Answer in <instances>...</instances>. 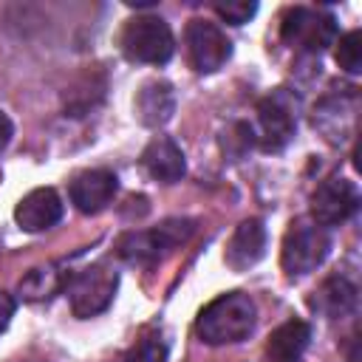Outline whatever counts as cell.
<instances>
[{
    "mask_svg": "<svg viewBox=\"0 0 362 362\" xmlns=\"http://www.w3.org/2000/svg\"><path fill=\"white\" fill-rule=\"evenodd\" d=\"M257 305L243 291H226L206 303L198 314L195 331L206 345H229L240 342L255 331Z\"/></svg>",
    "mask_w": 362,
    "mask_h": 362,
    "instance_id": "cell-1",
    "label": "cell"
},
{
    "mask_svg": "<svg viewBox=\"0 0 362 362\" xmlns=\"http://www.w3.org/2000/svg\"><path fill=\"white\" fill-rule=\"evenodd\" d=\"M192 232H195V221L192 218H167L153 229L124 232L116 240V255L122 260H127V263L147 266V263H156V260L167 257L181 243H187Z\"/></svg>",
    "mask_w": 362,
    "mask_h": 362,
    "instance_id": "cell-2",
    "label": "cell"
},
{
    "mask_svg": "<svg viewBox=\"0 0 362 362\" xmlns=\"http://www.w3.org/2000/svg\"><path fill=\"white\" fill-rule=\"evenodd\" d=\"M300 96L291 88H277L257 102V136L255 141L266 153L283 150L297 133Z\"/></svg>",
    "mask_w": 362,
    "mask_h": 362,
    "instance_id": "cell-3",
    "label": "cell"
},
{
    "mask_svg": "<svg viewBox=\"0 0 362 362\" xmlns=\"http://www.w3.org/2000/svg\"><path fill=\"white\" fill-rule=\"evenodd\" d=\"M331 252V235L325 226L314 223V221H294L283 238V249H280V263L283 272L288 277H303L311 274Z\"/></svg>",
    "mask_w": 362,
    "mask_h": 362,
    "instance_id": "cell-4",
    "label": "cell"
},
{
    "mask_svg": "<svg viewBox=\"0 0 362 362\" xmlns=\"http://www.w3.org/2000/svg\"><path fill=\"white\" fill-rule=\"evenodd\" d=\"M65 286H68L71 311L76 317L88 320V317L102 314L113 303L116 288H119V272L107 260H99V263L85 266L74 277H68Z\"/></svg>",
    "mask_w": 362,
    "mask_h": 362,
    "instance_id": "cell-5",
    "label": "cell"
},
{
    "mask_svg": "<svg viewBox=\"0 0 362 362\" xmlns=\"http://www.w3.org/2000/svg\"><path fill=\"white\" fill-rule=\"evenodd\" d=\"M280 37L288 48L320 57L328 45L337 42V20L328 11L308 8V6H294L280 20Z\"/></svg>",
    "mask_w": 362,
    "mask_h": 362,
    "instance_id": "cell-6",
    "label": "cell"
},
{
    "mask_svg": "<svg viewBox=\"0 0 362 362\" xmlns=\"http://www.w3.org/2000/svg\"><path fill=\"white\" fill-rule=\"evenodd\" d=\"M122 51L130 62H144V65H164L173 51H175V40L170 25L161 17L144 14V17H133L124 31H122Z\"/></svg>",
    "mask_w": 362,
    "mask_h": 362,
    "instance_id": "cell-7",
    "label": "cell"
},
{
    "mask_svg": "<svg viewBox=\"0 0 362 362\" xmlns=\"http://www.w3.org/2000/svg\"><path fill=\"white\" fill-rule=\"evenodd\" d=\"M184 40H187V57L198 74H215L232 57L229 37L209 20H189Z\"/></svg>",
    "mask_w": 362,
    "mask_h": 362,
    "instance_id": "cell-8",
    "label": "cell"
},
{
    "mask_svg": "<svg viewBox=\"0 0 362 362\" xmlns=\"http://www.w3.org/2000/svg\"><path fill=\"white\" fill-rule=\"evenodd\" d=\"M359 209V189L348 178H325L311 195V218L320 226H339Z\"/></svg>",
    "mask_w": 362,
    "mask_h": 362,
    "instance_id": "cell-9",
    "label": "cell"
},
{
    "mask_svg": "<svg viewBox=\"0 0 362 362\" xmlns=\"http://www.w3.org/2000/svg\"><path fill=\"white\" fill-rule=\"evenodd\" d=\"M119 189V178L110 170H82L71 181V204L82 215H96L102 212Z\"/></svg>",
    "mask_w": 362,
    "mask_h": 362,
    "instance_id": "cell-10",
    "label": "cell"
},
{
    "mask_svg": "<svg viewBox=\"0 0 362 362\" xmlns=\"http://www.w3.org/2000/svg\"><path fill=\"white\" fill-rule=\"evenodd\" d=\"M14 221L25 232H45L62 221V198L51 187L31 189L25 198H20L14 209Z\"/></svg>",
    "mask_w": 362,
    "mask_h": 362,
    "instance_id": "cell-11",
    "label": "cell"
},
{
    "mask_svg": "<svg viewBox=\"0 0 362 362\" xmlns=\"http://www.w3.org/2000/svg\"><path fill=\"white\" fill-rule=\"evenodd\" d=\"M266 255V226L260 218H246L238 223V229L232 232L223 260L232 272H246L252 269L260 257Z\"/></svg>",
    "mask_w": 362,
    "mask_h": 362,
    "instance_id": "cell-12",
    "label": "cell"
},
{
    "mask_svg": "<svg viewBox=\"0 0 362 362\" xmlns=\"http://www.w3.org/2000/svg\"><path fill=\"white\" fill-rule=\"evenodd\" d=\"M141 167L144 173L153 178V181H161V184H175L184 178L187 173V161H184V153L181 147L170 139V136H156L144 153H141Z\"/></svg>",
    "mask_w": 362,
    "mask_h": 362,
    "instance_id": "cell-13",
    "label": "cell"
},
{
    "mask_svg": "<svg viewBox=\"0 0 362 362\" xmlns=\"http://www.w3.org/2000/svg\"><path fill=\"white\" fill-rule=\"evenodd\" d=\"M354 122H356V93L328 96L314 110V127H320L322 136L334 144H342L354 133Z\"/></svg>",
    "mask_w": 362,
    "mask_h": 362,
    "instance_id": "cell-14",
    "label": "cell"
},
{
    "mask_svg": "<svg viewBox=\"0 0 362 362\" xmlns=\"http://www.w3.org/2000/svg\"><path fill=\"white\" fill-rule=\"evenodd\" d=\"M133 107H136V119L144 127H161L175 113V90L164 79H150L139 88Z\"/></svg>",
    "mask_w": 362,
    "mask_h": 362,
    "instance_id": "cell-15",
    "label": "cell"
},
{
    "mask_svg": "<svg viewBox=\"0 0 362 362\" xmlns=\"http://www.w3.org/2000/svg\"><path fill=\"white\" fill-rule=\"evenodd\" d=\"M308 342H311V325L305 320H288L272 331L263 351V362H303Z\"/></svg>",
    "mask_w": 362,
    "mask_h": 362,
    "instance_id": "cell-16",
    "label": "cell"
},
{
    "mask_svg": "<svg viewBox=\"0 0 362 362\" xmlns=\"http://www.w3.org/2000/svg\"><path fill=\"white\" fill-rule=\"evenodd\" d=\"M311 308L328 320H342L356 311V286L348 277L334 274V277L322 280V286L314 291Z\"/></svg>",
    "mask_w": 362,
    "mask_h": 362,
    "instance_id": "cell-17",
    "label": "cell"
},
{
    "mask_svg": "<svg viewBox=\"0 0 362 362\" xmlns=\"http://www.w3.org/2000/svg\"><path fill=\"white\" fill-rule=\"evenodd\" d=\"M65 274L57 272V266H37L31 269L23 280H20V294L31 303L37 300H51L62 286H65Z\"/></svg>",
    "mask_w": 362,
    "mask_h": 362,
    "instance_id": "cell-18",
    "label": "cell"
},
{
    "mask_svg": "<svg viewBox=\"0 0 362 362\" xmlns=\"http://www.w3.org/2000/svg\"><path fill=\"white\" fill-rule=\"evenodd\" d=\"M170 345L158 331H144L124 354V362H167Z\"/></svg>",
    "mask_w": 362,
    "mask_h": 362,
    "instance_id": "cell-19",
    "label": "cell"
},
{
    "mask_svg": "<svg viewBox=\"0 0 362 362\" xmlns=\"http://www.w3.org/2000/svg\"><path fill=\"white\" fill-rule=\"evenodd\" d=\"M334 45H337V51H334L337 65H339L345 74H359V71H362V31L354 28V31L342 34Z\"/></svg>",
    "mask_w": 362,
    "mask_h": 362,
    "instance_id": "cell-20",
    "label": "cell"
},
{
    "mask_svg": "<svg viewBox=\"0 0 362 362\" xmlns=\"http://www.w3.org/2000/svg\"><path fill=\"white\" fill-rule=\"evenodd\" d=\"M221 144H223V153H226V156L240 158L246 150H252V144H255V133H252V127H249V124L238 122V124H232V127L223 133Z\"/></svg>",
    "mask_w": 362,
    "mask_h": 362,
    "instance_id": "cell-21",
    "label": "cell"
},
{
    "mask_svg": "<svg viewBox=\"0 0 362 362\" xmlns=\"http://www.w3.org/2000/svg\"><path fill=\"white\" fill-rule=\"evenodd\" d=\"M212 8L229 25H243V23H249L255 17L257 3L255 0H229V3H212Z\"/></svg>",
    "mask_w": 362,
    "mask_h": 362,
    "instance_id": "cell-22",
    "label": "cell"
},
{
    "mask_svg": "<svg viewBox=\"0 0 362 362\" xmlns=\"http://www.w3.org/2000/svg\"><path fill=\"white\" fill-rule=\"evenodd\" d=\"M14 308H17L14 297H11L8 291H0V334L8 328V322H11V317H14Z\"/></svg>",
    "mask_w": 362,
    "mask_h": 362,
    "instance_id": "cell-23",
    "label": "cell"
},
{
    "mask_svg": "<svg viewBox=\"0 0 362 362\" xmlns=\"http://www.w3.org/2000/svg\"><path fill=\"white\" fill-rule=\"evenodd\" d=\"M11 136H14V124H11V119L0 110V150H6V144L11 141Z\"/></svg>",
    "mask_w": 362,
    "mask_h": 362,
    "instance_id": "cell-24",
    "label": "cell"
},
{
    "mask_svg": "<svg viewBox=\"0 0 362 362\" xmlns=\"http://www.w3.org/2000/svg\"><path fill=\"white\" fill-rule=\"evenodd\" d=\"M0 252H3V238H0Z\"/></svg>",
    "mask_w": 362,
    "mask_h": 362,
    "instance_id": "cell-25",
    "label": "cell"
}]
</instances>
